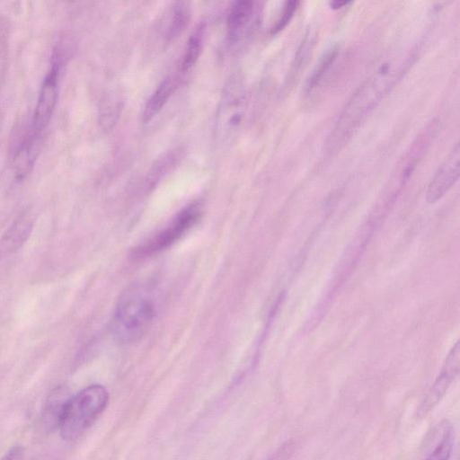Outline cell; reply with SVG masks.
Returning a JSON list of instances; mask_svg holds the SVG:
<instances>
[{
  "instance_id": "1",
  "label": "cell",
  "mask_w": 460,
  "mask_h": 460,
  "mask_svg": "<svg viewBox=\"0 0 460 460\" xmlns=\"http://www.w3.org/2000/svg\"><path fill=\"white\" fill-rule=\"evenodd\" d=\"M412 56L399 64L387 63L370 76L351 96L326 143L329 153H337L405 73Z\"/></svg>"
},
{
  "instance_id": "2",
  "label": "cell",
  "mask_w": 460,
  "mask_h": 460,
  "mask_svg": "<svg viewBox=\"0 0 460 460\" xmlns=\"http://www.w3.org/2000/svg\"><path fill=\"white\" fill-rule=\"evenodd\" d=\"M154 291L148 285L137 284L120 296L113 321L114 332L120 341H135L147 331L156 314Z\"/></svg>"
},
{
  "instance_id": "3",
  "label": "cell",
  "mask_w": 460,
  "mask_h": 460,
  "mask_svg": "<svg viewBox=\"0 0 460 460\" xmlns=\"http://www.w3.org/2000/svg\"><path fill=\"white\" fill-rule=\"evenodd\" d=\"M109 402V393L101 385L84 387L69 397L60 420L58 429L66 440L79 438L103 412Z\"/></svg>"
},
{
  "instance_id": "4",
  "label": "cell",
  "mask_w": 460,
  "mask_h": 460,
  "mask_svg": "<svg viewBox=\"0 0 460 460\" xmlns=\"http://www.w3.org/2000/svg\"><path fill=\"white\" fill-rule=\"evenodd\" d=\"M200 214L201 208L199 203L187 206L166 227L137 247L133 255L137 258L146 257L172 245L198 221Z\"/></svg>"
},
{
  "instance_id": "5",
  "label": "cell",
  "mask_w": 460,
  "mask_h": 460,
  "mask_svg": "<svg viewBox=\"0 0 460 460\" xmlns=\"http://www.w3.org/2000/svg\"><path fill=\"white\" fill-rule=\"evenodd\" d=\"M460 346L456 341L450 349L440 373L422 400L418 415L425 417L445 396L451 384L459 373Z\"/></svg>"
},
{
  "instance_id": "6",
  "label": "cell",
  "mask_w": 460,
  "mask_h": 460,
  "mask_svg": "<svg viewBox=\"0 0 460 460\" xmlns=\"http://www.w3.org/2000/svg\"><path fill=\"white\" fill-rule=\"evenodd\" d=\"M58 58L57 55H54L52 66L43 79L39 92L31 126L34 131L42 133L53 114L58 100Z\"/></svg>"
},
{
  "instance_id": "7",
  "label": "cell",
  "mask_w": 460,
  "mask_h": 460,
  "mask_svg": "<svg viewBox=\"0 0 460 460\" xmlns=\"http://www.w3.org/2000/svg\"><path fill=\"white\" fill-rule=\"evenodd\" d=\"M236 82L226 86L218 109L217 131L222 140L232 137L243 114V93Z\"/></svg>"
},
{
  "instance_id": "8",
  "label": "cell",
  "mask_w": 460,
  "mask_h": 460,
  "mask_svg": "<svg viewBox=\"0 0 460 460\" xmlns=\"http://www.w3.org/2000/svg\"><path fill=\"white\" fill-rule=\"evenodd\" d=\"M460 147L457 143L431 179L426 192V199L433 204L439 200L459 178Z\"/></svg>"
},
{
  "instance_id": "9",
  "label": "cell",
  "mask_w": 460,
  "mask_h": 460,
  "mask_svg": "<svg viewBox=\"0 0 460 460\" xmlns=\"http://www.w3.org/2000/svg\"><path fill=\"white\" fill-rule=\"evenodd\" d=\"M13 155V168L18 180L25 178L34 166L42 147V133L32 130L26 132L18 143Z\"/></svg>"
},
{
  "instance_id": "10",
  "label": "cell",
  "mask_w": 460,
  "mask_h": 460,
  "mask_svg": "<svg viewBox=\"0 0 460 460\" xmlns=\"http://www.w3.org/2000/svg\"><path fill=\"white\" fill-rule=\"evenodd\" d=\"M453 445V426L447 420H444L432 430L423 460H449Z\"/></svg>"
},
{
  "instance_id": "11",
  "label": "cell",
  "mask_w": 460,
  "mask_h": 460,
  "mask_svg": "<svg viewBox=\"0 0 460 460\" xmlns=\"http://www.w3.org/2000/svg\"><path fill=\"white\" fill-rule=\"evenodd\" d=\"M253 2L244 0L234 2L227 16V36L234 43L239 40L241 34L247 27L253 13Z\"/></svg>"
},
{
  "instance_id": "12",
  "label": "cell",
  "mask_w": 460,
  "mask_h": 460,
  "mask_svg": "<svg viewBox=\"0 0 460 460\" xmlns=\"http://www.w3.org/2000/svg\"><path fill=\"white\" fill-rule=\"evenodd\" d=\"M68 399L67 392L63 387L56 388L49 395L41 415V424L45 429L52 430L56 428L58 429Z\"/></svg>"
},
{
  "instance_id": "13",
  "label": "cell",
  "mask_w": 460,
  "mask_h": 460,
  "mask_svg": "<svg viewBox=\"0 0 460 460\" xmlns=\"http://www.w3.org/2000/svg\"><path fill=\"white\" fill-rule=\"evenodd\" d=\"M176 79L172 76L164 78L154 93L148 99L144 111L143 121H150L163 109L168 99L173 93L176 88Z\"/></svg>"
},
{
  "instance_id": "14",
  "label": "cell",
  "mask_w": 460,
  "mask_h": 460,
  "mask_svg": "<svg viewBox=\"0 0 460 460\" xmlns=\"http://www.w3.org/2000/svg\"><path fill=\"white\" fill-rule=\"evenodd\" d=\"M32 223L29 217L17 219L0 240V253L13 252L19 249L30 234Z\"/></svg>"
},
{
  "instance_id": "15",
  "label": "cell",
  "mask_w": 460,
  "mask_h": 460,
  "mask_svg": "<svg viewBox=\"0 0 460 460\" xmlns=\"http://www.w3.org/2000/svg\"><path fill=\"white\" fill-rule=\"evenodd\" d=\"M204 35L205 25L203 23H199L196 26L188 40L181 62L182 72H186L190 69L198 60L203 48Z\"/></svg>"
},
{
  "instance_id": "16",
  "label": "cell",
  "mask_w": 460,
  "mask_h": 460,
  "mask_svg": "<svg viewBox=\"0 0 460 460\" xmlns=\"http://www.w3.org/2000/svg\"><path fill=\"white\" fill-rule=\"evenodd\" d=\"M190 18V10L186 2H177L172 11L171 23L168 29V38L174 39L187 27Z\"/></svg>"
},
{
  "instance_id": "17",
  "label": "cell",
  "mask_w": 460,
  "mask_h": 460,
  "mask_svg": "<svg viewBox=\"0 0 460 460\" xmlns=\"http://www.w3.org/2000/svg\"><path fill=\"white\" fill-rule=\"evenodd\" d=\"M338 53L337 48H332L329 49L322 59L319 61L314 70L313 71L310 78L308 79L306 89L311 91L322 80L323 75L328 71L331 65L333 63Z\"/></svg>"
},
{
  "instance_id": "18",
  "label": "cell",
  "mask_w": 460,
  "mask_h": 460,
  "mask_svg": "<svg viewBox=\"0 0 460 460\" xmlns=\"http://www.w3.org/2000/svg\"><path fill=\"white\" fill-rule=\"evenodd\" d=\"M297 4L298 2L296 1H289L286 3L280 18L277 21L276 24L271 29L272 33H277L286 27V25L293 17V14L296 10Z\"/></svg>"
},
{
  "instance_id": "19",
  "label": "cell",
  "mask_w": 460,
  "mask_h": 460,
  "mask_svg": "<svg viewBox=\"0 0 460 460\" xmlns=\"http://www.w3.org/2000/svg\"><path fill=\"white\" fill-rule=\"evenodd\" d=\"M23 449L20 446L13 447L0 460H23Z\"/></svg>"
},
{
  "instance_id": "20",
  "label": "cell",
  "mask_w": 460,
  "mask_h": 460,
  "mask_svg": "<svg viewBox=\"0 0 460 460\" xmlns=\"http://www.w3.org/2000/svg\"><path fill=\"white\" fill-rule=\"evenodd\" d=\"M347 4H349V2H333L331 4L332 7L334 8V9H338V8H341L342 6L346 5Z\"/></svg>"
}]
</instances>
